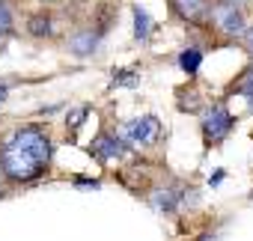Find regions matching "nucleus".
Here are the masks:
<instances>
[{
    "label": "nucleus",
    "instance_id": "7",
    "mask_svg": "<svg viewBox=\"0 0 253 241\" xmlns=\"http://www.w3.org/2000/svg\"><path fill=\"white\" fill-rule=\"evenodd\" d=\"M173 9H176V15L185 18L188 24H200V21L209 18L211 3H209V0H173Z\"/></svg>",
    "mask_w": 253,
    "mask_h": 241
},
{
    "label": "nucleus",
    "instance_id": "11",
    "mask_svg": "<svg viewBox=\"0 0 253 241\" xmlns=\"http://www.w3.org/2000/svg\"><path fill=\"white\" fill-rule=\"evenodd\" d=\"M179 66H182L185 75H197L200 66H203V51H200V48H185V51L179 54Z\"/></svg>",
    "mask_w": 253,
    "mask_h": 241
},
{
    "label": "nucleus",
    "instance_id": "18",
    "mask_svg": "<svg viewBox=\"0 0 253 241\" xmlns=\"http://www.w3.org/2000/svg\"><path fill=\"white\" fill-rule=\"evenodd\" d=\"M220 182H223V170H214V176L209 179V185H211V188H217Z\"/></svg>",
    "mask_w": 253,
    "mask_h": 241
},
{
    "label": "nucleus",
    "instance_id": "9",
    "mask_svg": "<svg viewBox=\"0 0 253 241\" xmlns=\"http://www.w3.org/2000/svg\"><path fill=\"white\" fill-rule=\"evenodd\" d=\"M131 15H134V39L137 42H149V36H152V18H149V12L143 6H134Z\"/></svg>",
    "mask_w": 253,
    "mask_h": 241
},
{
    "label": "nucleus",
    "instance_id": "13",
    "mask_svg": "<svg viewBox=\"0 0 253 241\" xmlns=\"http://www.w3.org/2000/svg\"><path fill=\"white\" fill-rule=\"evenodd\" d=\"M12 24H15V18H12L9 3H6V0H0V39L12 33Z\"/></svg>",
    "mask_w": 253,
    "mask_h": 241
},
{
    "label": "nucleus",
    "instance_id": "3",
    "mask_svg": "<svg viewBox=\"0 0 253 241\" xmlns=\"http://www.w3.org/2000/svg\"><path fill=\"white\" fill-rule=\"evenodd\" d=\"M209 18H211L214 30H217V33H223V36L238 39V36H244V33H247L244 12H241V6H235V3H217V6H211Z\"/></svg>",
    "mask_w": 253,
    "mask_h": 241
},
{
    "label": "nucleus",
    "instance_id": "10",
    "mask_svg": "<svg viewBox=\"0 0 253 241\" xmlns=\"http://www.w3.org/2000/svg\"><path fill=\"white\" fill-rule=\"evenodd\" d=\"M27 30H30V36H36V39H51V36H54V21H51L45 12H39V15H33V18L27 21Z\"/></svg>",
    "mask_w": 253,
    "mask_h": 241
},
{
    "label": "nucleus",
    "instance_id": "2",
    "mask_svg": "<svg viewBox=\"0 0 253 241\" xmlns=\"http://www.w3.org/2000/svg\"><path fill=\"white\" fill-rule=\"evenodd\" d=\"M232 125H235V119H232V113H229V107L223 101L206 107V113H203V137H206V143H220L232 131Z\"/></svg>",
    "mask_w": 253,
    "mask_h": 241
},
{
    "label": "nucleus",
    "instance_id": "15",
    "mask_svg": "<svg viewBox=\"0 0 253 241\" xmlns=\"http://www.w3.org/2000/svg\"><path fill=\"white\" fill-rule=\"evenodd\" d=\"M86 113H89V107H78V110H72V113H69V125H72V131H78V128H81V122L86 119Z\"/></svg>",
    "mask_w": 253,
    "mask_h": 241
},
{
    "label": "nucleus",
    "instance_id": "1",
    "mask_svg": "<svg viewBox=\"0 0 253 241\" xmlns=\"http://www.w3.org/2000/svg\"><path fill=\"white\" fill-rule=\"evenodd\" d=\"M54 143L42 125H21L0 143V173L12 185H30L51 167Z\"/></svg>",
    "mask_w": 253,
    "mask_h": 241
},
{
    "label": "nucleus",
    "instance_id": "4",
    "mask_svg": "<svg viewBox=\"0 0 253 241\" xmlns=\"http://www.w3.org/2000/svg\"><path fill=\"white\" fill-rule=\"evenodd\" d=\"M158 134H161V122H158V116H152V113L137 116V119H131V122H125L122 131H119V137H122L125 143H140V146L155 143Z\"/></svg>",
    "mask_w": 253,
    "mask_h": 241
},
{
    "label": "nucleus",
    "instance_id": "16",
    "mask_svg": "<svg viewBox=\"0 0 253 241\" xmlns=\"http://www.w3.org/2000/svg\"><path fill=\"white\" fill-rule=\"evenodd\" d=\"M75 185H78V188H92V191H95V188H101V182H98V179H75Z\"/></svg>",
    "mask_w": 253,
    "mask_h": 241
},
{
    "label": "nucleus",
    "instance_id": "17",
    "mask_svg": "<svg viewBox=\"0 0 253 241\" xmlns=\"http://www.w3.org/2000/svg\"><path fill=\"white\" fill-rule=\"evenodd\" d=\"M9 98V80H0V104Z\"/></svg>",
    "mask_w": 253,
    "mask_h": 241
},
{
    "label": "nucleus",
    "instance_id": "14",
    "mask_svg": "<svg viewBox=\"0 0 253 241\" xmlns=\"http://www.w3.org/2000/svg\"><path fill=\"white\" fill-rule=\"evenodd\" d=\"M235 92H238V95H244V98L250 101V110H253V78H250V72H244V75H241V80H238Z\"/></svg>",
    "mask_w": 253,
    "mask_h": 241
},
{
    "label": "nucleus",
    "instance_id": "21",
    "mask_svg": "<svg viewBox=\"0 0 253 241\" xmlns=\"http://www.w3.org/2000/svg\"><path fill=\"white\" fill-rule=\"evenodd\" d=\"M0 197H3V188H0Z\"/></svg>",
    "mask_w": 253,
    "mask_h": 241
},
{
    "label": "nucleus",
    "instance_id": "22",
    "mask_svg": "<svg viewBox=\"0 0 253 241\" xmlns=\"http://www.w3.org/2000/svg\"><path fill=\"white\" fill-rule=\"evenodd\" d=\"M250 78H253V69H250Z\"/></svg>",
    "mask_w": 253,
    "mask_h": 241
},
{
    "label": "nucleus",
    "instance_id": "19",
    "mask_svg": "<svg viewBox=\"0 0 253 241\" xmlns=\"http://www.w3.org/2000/svg\"><path fill=\"white\" fill-rule=\"evenodd\" d=\"M247 48H250V54H253V27L247 30Z\"/></svg>",
    "mask_w": 253,
    "mask_h": 241
},
{
    "label": "nucleus",
    "instance_id": "6",
    "mask_svg": "<svg viewBox=\"0 0 253 241\" xmlns=\"http://www.w3.org/2000/svg\"><path fill=\"white\" fill-rule=\"evenodd\" d=\"M104 33H107L104 27H84V30H78V33L69 39L72 54H75V57H89V54L98 48V42H101Z\"/></svg>",
    "mask_w": 253,
    "mask_h": 241
},
{
    "label": "nucleus",
    "instance_id": "12",
    "mask_svg": "<svg viewBox=\"0 0 253 241\" xmlns=\"http://www.w3.org/2000/svg\"><path fill=\"white\" fill-rule=\"evenodd\" d=\"M140 83V72L137 69H116L110 86H137Z\"/></svg>",
    "mask_w": 253,
    "mask_h": 241
},
{
    "label": "nucleus",
    "instance_id": "20",
    "mask_svg": "<svg viewBox=\"0 0 253 241\" xmlns=\"http://www.w3.org/2000/svg\"><path fill=\"white\" fill-rule=\"evenodd\" d=\"M223 3H235V6H241V3H244V0H223Z\"/></svg>",
    "mask_w": 253,
    "mask_h": 241
},
{
    "label": "nucleus",
    "instance_id": "5",
    "mask_svg": "<svg viewBox=\"0 0 253 241\" xmlns=\"http://www.w3.org/2000/svg\"><path fill=\"white\" fill-rule=\"evenodd\" d=\"M125 152H128V143H125L122 137L110 134V131H101L92 143H89V155L101 164H110V161H119Z\"/></svg>",
    "mask_w": 253,
    "mask_h": 241
},
{
    "label": "nucleus",
    "instance_id": "8",
    "mask_svg": "<svg viewBox=\"0 0 253 241\" xmlns=\"http://www.w3.org/2000/svg\"><path fill=\"white\" fill-rule=\"evenodd\" d=\"M149 202H152L158 211L170 214V211H176V208L185 202V191H182V188H155L152 197H149Z\"/></svg>",
    "mask_w": 253,
    "mask_h": 241
}]
</instances>
